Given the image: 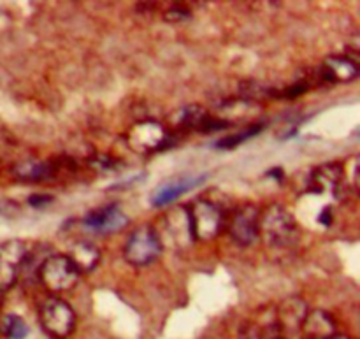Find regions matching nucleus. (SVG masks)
I'll use <instances>...</instances> for the list:
<instances>
[{"instance_id": "f257e3e1", "label": "nucleus", "mask_w": 360, "mask_h": 339, "mask_svg": "<svg viewBox=\"0 0 360 339\" xmlns=\"http://www.w3.org/2000/svg\"><path fill=\"white\" fill-rule=\"evenodd\" d=\"M259 232L264 236L267 245L274 248H283L295 241L297 225L285 207L273 204L264 211V215H260Z\"/></svg>"}, {"instance_id": "f03ea898", "label": "nucleus", "mask_w": 360, "mask_h": 339, "mask_svg": "<svg viewBox=\"0 0 360 339\" xmlns=\"http://www.w3.org/2000/svg\"><path fill=\"white\" fill-rule=\"evenodd\" d=\"M162 252V243L158 238V232L150 225L136 229L130 234L129 241L125 245V259L132 266L143 267L155 262Z\"/></svg>"}, {"instance_id": "7ed1b4c3", "label": "nucleus", "mask_w": 360, "mask_h": 339, "mask_svg": "<svg viewBox=\"0 0 360 339\" xmlns=\"http://www.w3.org/2000/svg\"><path fill=\"white\" fill-rule=\"evenodd\" d=\"M79 274L72 260L65 255L48 257L39 269L41 281L51 292H67L74 288Z\"/></svg>"}, {"instance_id": "20e7f679", "label": "nucleus", "mask_w": 360, "mask_h": 339, "mask_svg": "<svg viewBox=\"0 0 360 339\" xmlns=\"http://www.w3.org/2000/svg\"><path fill=\"white\" fill-rule=\"evenodd\" d=\"M41 324L49 336L56 339H65L72 334L76 327L74 309L62 299H48L41 306Z\"/></svg>"}, {"instance_id": "39448f33", "label": "nucleus", "mask_w": 360, "mask_h": 339, "mask_svg": "<svg viewBox=\"0 0 360 339\" xmlns=\"http://www.w3.org/2000/svg\"><path fill=\"white\" fill-rule=\"evenodd\" d=\"M193 239L210 241L220 234L224 227V213L210 200H197L188 210Z\"/></svg>"}, {"instance_id": "423d86ee", "label": "nucleus", "mask_w": 360, "mask_h": 339, "mask_svg": "<svg viewBox=\"0 0 360 339\" xmlns=\"http://www.w3.org/2000/svg\"><path fill=\"white\" fill-rule=\"evenodd\" d=\"M129 143L139 153H153L164 150L167 144V134L157 122H141L130 130Z\"/></svg>"}, {"instance_id": "0eeeda50", "label": "nucleus", "mask_w": 360, "mask_h": 339, "mask_svg": "<svg viewBox=\"0 0 360 339\" xmlns=\"http://www.w3.org/2000/svg\"><path fill=\"white\" fill-rule=\"evenodd\" d=\"M207 179L206 174H193V176H181V178L169 179V181L162 183L157 186L153 193H151V204L155 207H162L171 204L172 200L179 199L181 196H185L186 192H190L192 188L199 186L200 183H204Z\"/></svg>"}, {"instance_id": "6e6552de", "label": "nucleus", "mask_w": 360, "mask_h": 339, "mask_svg": "<svg viewBox=\"0 0 360 339\" xmlns=\"http://www.w3.org/2000/svg\"><path fill=\"white\" fill-rule=\"evenodd\" d=\"M259 220L260 211L255 206L248 204L236 211L231 222V236L239 245H252L259 236Z\"/></svg>"}, {"instance_id": "1a4fd4ad", "label": "nucleus", "mask_w": 360, "mask_h": 339, "mask_svg": "<svg viewBox=\"0 0 360 339\" xmlns=\"http://www.w3.org/2000/svg\"><path fill=\"white\" fill-rule=\"evenodd\" d=\"M83 224L84 227L94 232H98V234H111V232H116L125 227L129 224V218L116 204H111V206L91 211L84 218Z\"/></svg>"}, {"instance_id": "9d476101", "label": "nucleus", "mask_w": 360, "mask_h": 339, "mask_svg": "<svg viewBox=\"0 0 360 339\" xmlns=\"http://www.w3.org/2000/svg\"><path fill=\"white\" fill-rule=\"evenodd\" d=\"M162 222H164L165 236H167L169 243H171L174 248H183V246H188L190 243L193 241L188 210L178 207V210L171 211V213L165 217V220Z\"/></svg>"}, {"instance_id": "9b49d317", "label": "nucleus", "mask_w": 360, "mask_h": 339, "mask_svg": "<svg viewBox=\"0 0 360 339\" xmlns=\"http://www.w3.org/2000/svg\"><path fill=\"white\" fill-rule=\"evenodd\" d=\"M306 315H308V312H306L304 302L299 301V299H288V301L281 306L280 315H278L276 319V326L278 329H280L281 336L285 338L288 333L294 334L297 333V331H301Z\"/></svg>"}, {"instance_id": "f8f14e48", "label": "nucleus", "mask_w": 360, "mask_h": 339, "mask_svg": "<svg viewBox=\"0 0 360 339\" xmlns=\"http://www.w3.org/2000/svg\"><path fill=\"white\" fill-rule=\"evenodd\" d=\"M359 74V67L354 60L347 56H329L322 65L323 79L334 83H348L354 81Z\"/></svg>"}, {"instance_id": "ddd939ff", "label": "nucleus", "mask_w": 360, "mask_h": 339, "mask_svg": "<svg viewBox=\"0 0 360 339\" xmlns=\"http://www.w3.org/2000/svg\"><path fill=\"white\" fill-rule=\"evenodd\" d=\"M301 331L308 339H327L336 334V324L326 312H311L306 315Z\"/></svg>"}, {"instance_id": "4468645a", "label": "nucleus", "mask_w": 360, "mask_h": 339, "mask_svg": "<svg viewBox=\"0 0 360 339\" xmlns=\"http://www.w3.org/2000/svg\"><path fill=\"white\" fill-rule=\"evenodd\" d=\"M341 176H343V169L340 164H326L313 172L309 185L315 192H333L340 185Z\"/></svg>"}, {"instance_id": "2eb2a0df", "label": "nucleus", "mask_w": 360, "mask_h": 339, "mask_svg": "<svg viewBox=\"0 0 360 339\" xmlns=\"http://www.w3.org/2000/svg\"><path fill=\"white\" fill-rule=\"evenodd\" d=\"M69 259L72 260L79 273H90L101 260V252L91 243H79L77 246H74L72 255Z\"/></svg>"}, {"instance_id": "dca6fc26", "label": "nucleus", "mask_w": 360, "mask_h": 339, "mask_svg": "<svg viewBox=\"0 0 360 339\" xmlns=\"http://www.w3.org/2000/svg\"><path fill=\"white\" fill-rule=\"evenodd\" d=\"M13 174L21 181H42L51 176V167L41 160H25L14 165Z\"/></svg>"}, {"instance_id": "f3484780", "label": "nucleus", "mask_w": 360, "mask_h": 339, "mask_svg": "<svg viewBox=\"0 0 360 339\" xmlns=\"http://www.w3.org/2000/svg\"><path fill=\"white\" fill-rule=\"evenodd\" d=\"M210 115L204 111L200 105H188V108H183L181 111L176 116V122L178 125L186 127V129H202L204 123L207 122Z\"/></svg>"}, {"instance_id": "a211bd4d", "label": "nucleus", "mask_w": 360, "mask_h": 339, "mask_svg": "<svg viewBox=\"0 0 360 339\" xmlns=\"http://www.w3.org/2000/svg\"><path fill=\"white\" fill-rule=\"evenodd\" d=\"M0 333L7 339H25L28 336V326L21 316L6 315L0 322Z\"/></svg>"}, {"instance_id": "6ab92c4d", "label": "nucleus", "mask_w": 360, "mask_h": 339, "mask_svg": "<svg viewBox=\"0 0 360 339\" xmlns=\"http://www.w3.org/2000/svg\"><path fill=\"white\" fill-rule=\"evenodd\" d=\"M18 267L20 264L14 262L0 246V290H7L13 287L18 278Z\"/></svg>"}, {"instance_id": "aec40b11", "label": "nucleus", "mask_w": 360, "mask_h": 339, "mask_svg": "<svg viewBox=\"0 0 360 339\" xmlns=\"http://www.w3.org/2000/svg\"><path fill=\"white\" fill-rule=\"evenodd\" d=\"M260 130H262V125H253V127H250V129L243 130V132L232 134V136H227V137H224V139L218 141L217 148H220V150H232V148L239 146V144L245 143V141L250 139V137L257 136Z\"/></svg>"}, {"instance_id": "412c9836", "label": "nucleus", "mask_w": 360, "mask_h": 339, "mask_svg": "<svg viewBox=\"0 0 360 339\" xmlns=\"http://www.w3.org/2000/svg\"><path fill=\"white\" fill-rule=\"evenodd\" d=\"M53 203V197L51 196H42V193H39V196H30L28 197V204L34 207H42V206H48V204Z\"/></svg>"}, {"instance_id": "4be33fe9", "label": "nucleus", "mask_w": 360, "mask_h": 339, "mask_svg": "<svg viewBox=\"0 0 360 339\" xmlns=\"http://www.w3.org/2000/svg\"><path fill=\"white\" fill-rule=\"evenodd\" d=\"M330 213H333V210H330L329 206L323 207V211H322V213H320V217H319V222H320V224L326 225V227H329V225H330V220H333V215H330Z\"/></svg>"}, {"instance_id": "5701e85b", "label": "nucleus", "mask_w": 360, "mask_h": 339, "mask_svg": "<svg viewBox=\"0 0 360 339\" xmlns=\"http://www.w3.org/2000/svg\"><path fill=\"white\" fill-rule=\"evenodd\" d=\"M327 339H350L348 336H345V334H334V336L327 338Z\"/></svg>"}]
</instances>
